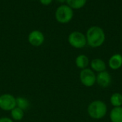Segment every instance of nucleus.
<instances>
[{"label":"nucleus","instance_id":"3","mask_svg":"<svg viewBox=\"0 0 122 122\" xmlns=\"http://www.w3.org/2000/svg\"><path fill=\"white\" fill-rule=\"evenodd\" d=\"M55 19L60 24H67L74 17V10L66 4L59 6L54 13Z\"/></svg>","mask_w":122,"mask_h":122},{"label":"nucleus","instance_id":"19","mask_svg":"<svg viewBox=\"0 0 122 122\" xmlns=\"http://www.w3.org/2000/svg\"><path fill=\"white\" fill-rule=\"evenodd\" d=\"M56 1L62 4H64V3H66V0H56Z\"/></svg>","mask_w":122,"mask_h":122},{"label":"nucleus","instance_id":"4","mask_svg":"<svg viewBox=\"0 0 122 122\" xmlns=\"http://www.w3.org/2000/svg\"><path fill=\"white\" fill-rule=\"evenodd\" d=\"M69 44L76 49L84 48L86 45V35L79 31H73L68 36Z\"/></svg>","mask_w":122,"mask_h":122},{"label":"nucleus","instance_id":"14","mask_svg":"<svg viewBox=\"0 0 122 122\" xmlns=\"http://www.w3.org/2000/svg\"><path fill=\"white\" fill-rule=\"evenodd\" d=\"M11 119L14 122H19L23 119L24 116V111L18 107H15L10 111Z\"/></svg>","mask_w":122,"mask_h":122},{"label":"nucleus","instance_id":"17","mask_svg":"<svg viewBox=\"0 0 122 122\" xmlns=\"http://www.w3.org/2000/svg\"><path fill=\"white\" fill-rule=\"evenodd\" d=\"M53 0H39V2L44 6H49L52 3Z\"/></svg>","mask_w":122,"mask_h":122},{"label":"nucleus","instance_id":"18","mask_svg":"<svg viewBox=\"0 0 122 122\" xmlns=\"http://www.w3.org/2000/svg\"><path fill=\"white\" fill-rule=\"evenodd\" d=\"M0 122H14L10 117H6V116H4V117H1L0 118Z\"/></svg>","mask_w":122,"mask_h":122},{"label":"nucleus","instance_id":"2","mask_svg":"<svg viewBox=\"0 0 122 122\" xmlns=\"http://www.w3.org/2000/svg\"><path fill=\"white\" fill-rule=\"evenodd\" d=\"M89 116L94 119H102L107 113V104L100 100H96L91 102L87 108Z\"/></svg>","mask_w":122,"mask_h":122},{"label":"nucleus","instance_id":"10","mask_svg":"<svg viewBox=\"0 0 122 122\" xmlns=\"http://www.w3.org/2000/svg\"><path fill=\"white\" fill-rule=\"evenodd\" d=\"M90 65H91V69L94 72L101 73L105 71L107 69V65L105 62L100 58L93 59L90 63Z\"/></svg>","mask_w":122,"mask_h":122},{"label":"nucleus","instance_id":"15","mask_svg":"<svg viewBox=\"0 0 122 122\" xmlns=\"http://www.w3.org/2000/svg\"><path fill=\"white\" fill-rule=\"evenodd\" d=\"M87 2V0H66V4L73 10L83 8Z\"/></svg>","mask_w":122,"mask_h":122},{"label":"nucleus","instance_id":"7","mask_svg":"<svg viewBox=\"0 0 122 122\" xmlns=\"http://www.w3.org/2000/svg\"><path fill=\"white\" fill-rule=\"evenodd\" d=\"M28 42L33 47H40L45 41V36L42 32L38 29H34L30 32L28 35Z\"/></svg>","mask_w":122,"mask_h":122},{"label":"nucleus","instance_id":"13","mask_svg":"<svg viewBox=\"0 0 122 122\" xmlns=\"http://www.w3.org/2000/svg\"><path fill=\"white\" fill-rule=\"evenodd\" d=\"M16 107L21 109L24 111L27 110L30 106L29 101L26 98L23 96L16 97Z\"/></svg>","mask_w":122,"mask_h":122},{"label":"nucleus","instance_id":"16","mask_svg":"<svg viewBox=\"0 0 122 122\" xmlns=\"http://www.w3.org/2000/svg\"><path fill=\"white\" fill-rule=\"evenodd\" d=\"M110 102L114 107L122 106V94L120 93H114L110 98Z\"/></svg>","mask_w":122,"mask_h":122},{"label":"nucleus","instance_id":"5","mask_svg":"<svg viewBox=\"0 0 122 122\" xmlns=\"http://www.w3.org/2000/svg\"><path fill=\"white\" fill-rule=\"evenodd\" d=\"M97 75L90 68H85L80 71L79 79L82 85L86 87L90 88L93 86L96 83Z\"/></svg>","mask_w":122,"mask_h":122},{"label":"nucleus","instance_id":"6","mask_svg":"<svg viewBox=\"0 0 122 122\" xmlns=\"http://www.w3.org/2000/svg\"><path fill=\"white\" fill-rule=\"evenodd\" d=\"M16 106L15 96L8 93L0 95V109L4 111H11Z\"/></svg>","mask_w":122,"mask_h":122},{"label":"nucleus","instance_id":"8","mask_svg":"<svg viewBox=\"0 0 122 122\" xmlns=\"http://www.w3.org/2000/svg\"><path fill=\"white\" fill-rule=\"evenodd\" d=\"M96 83H97V84L102 88L109 87L112 83V77L110 73L107 70L99 73L97 75Z\"/></svg>","mask_w":122,"mask_h":122},{"label":"nucleus","instance_id":"11","mask_svg":"<svg viewBox=\"0 0 122 122\" xmlns=\"http://www.w3.org/2000/svg\"><path fill=\"white\" fill-rule=\"evenodd\" d=\"M75 64L76 67L79 69H85L87 68L89 65L90 64L89 59L86 55H79L75 59Z\"/></svg>","mask_w":122,"mask_h":122},{"label":"nucleus","instance_id":"9","mask_svg":"<svg viewBox=\"0 0 122 122\" xmlns=\"http://www.w3.org/2000/svg\"><path fill=\"white\" fill-rule=\"evenodd\" d=\"M108 64L112 70H119L122 66V55L119 53L113 55L109 58Z\"/></svg>","mask_w":122,"mask_h":122},{"label":"nucleus","instance_id":"1","mask_svg":"<svg viewBox=\"0 0 122 122\" xmlns=\"http://www.w3.org/2000/svg\"><path fill=\"white\" fill-rule=\"evenodd\" d=\"M87 45L92 48L101 47L105 42L106 35L104 29L99 26L90 27L86 33Z\"/></svg>","mask_w":122,"mask_h":122},{"label":"nucleus","instance_id":"12","mask_svg":"<svg viewBox=\"0 0 122 122\" xmlns=\"http://www.w3.org/2000/svg\"><path fill=\"white\" fill-rule=\"evenodd\" d=\"M112 122H122V106L114 107L109 114Z\"/></svg>","mask_w":122,"mask_h":122}]
</instances>
